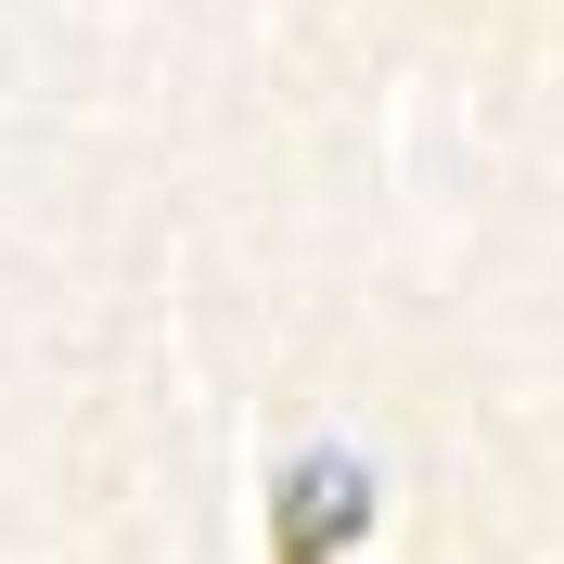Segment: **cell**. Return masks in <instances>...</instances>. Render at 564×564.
Listing matches in <instances>:
<instances>
[{
	"mask_svg": "<svg viewBox=\"0 0 564 564\" xmlns=\"http://www.w3.org/2000/svg\"><path fill=\"white\" fill-rule=\"evenodd\" d=\"M359 513H372V488H359L347 462H308L295 488H282V564H321V552H347Z\"/></svg>",
	"mask_w": 564,
	"mask_h": 564,
	"instance_id": "cell-1",
	"label": "cell"
}]
</instances>
